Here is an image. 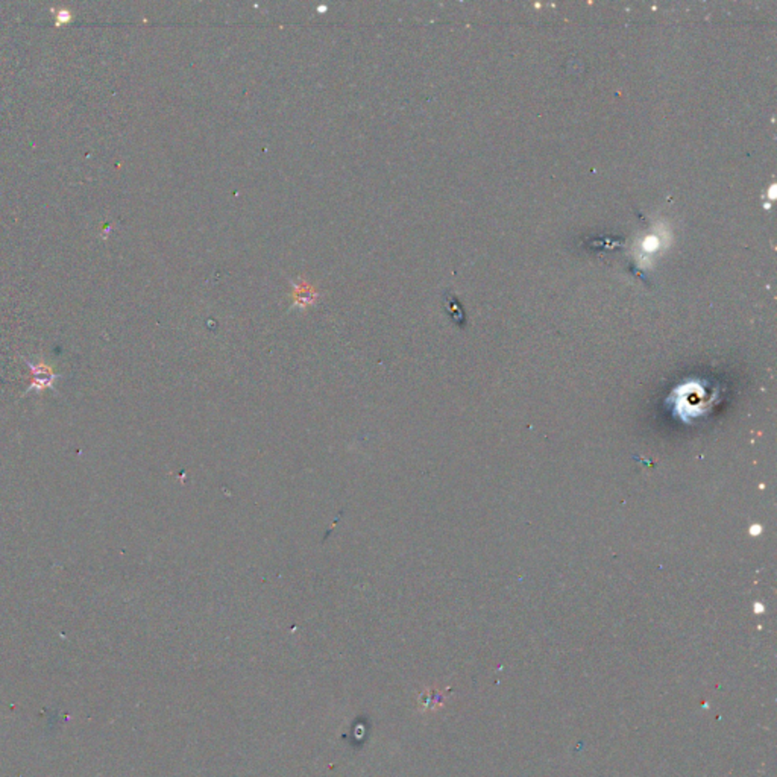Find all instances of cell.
<instances>
[{
	"mask_svg": "<svg viewBox=\"0 0 777 777\" xmlns=\"http://www.w3.org/2000/svg\"><path fill=\"white\" fill-rule=\"evenodd\" d=\"M424 705L425 709H436V708H441L442 703H444V694L441 691H431V692H425L424 694Z\"/></svg>",
	"mask_w": 777,
	"mask_h": 777,
	"instance_id": "obj_1",
	"label": "cell"
}]
</instances>
